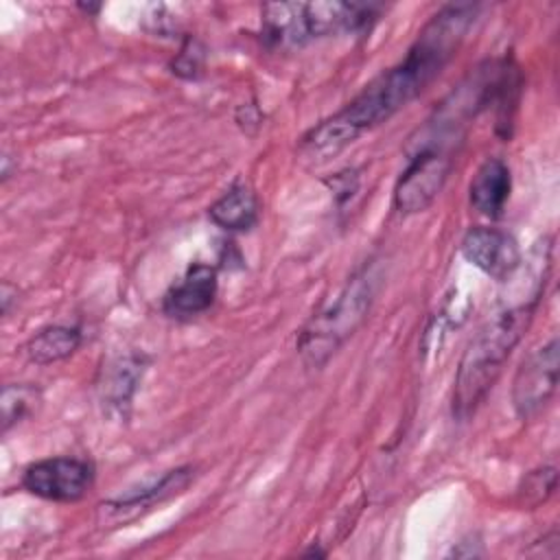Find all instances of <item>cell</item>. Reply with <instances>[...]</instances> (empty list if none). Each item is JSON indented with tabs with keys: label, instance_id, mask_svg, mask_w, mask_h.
Instances as JSON below:
<instances>
[{
	"label": "cell",
	"instance_id": "obj_1",
	"mask_svg": "<svg viewBox=\"0 0 560 560\" xmlns=\"http://www.w3.org/2000/svg\"><path fill=\"white\" fill-rule=\"evenodd\" d=\"M477 9L470 2L442 7L418 33L405 59L368 83L337 114L308 129L302 136L300 151L313 162L335 158L361 133L385 122L411 103L455 57L475 22Z\"/></svg>",
	"mask_w": 560,
	"mask_h": 560
},
{
	"label": "cell",
	"instance_id": "obj_2",
	"mask_svg": "<svg viewBox=\"0 0 560 560\" xmlns=\"http://www.w3.org/2000/svg\"><path fill=\"white\" fill-rule=\"evenodd\" d=\"M542 293L523 295L497 311L468 341L453 383V416L468 420L501 376L512 350L529 328Z\"/></svg>",
	"mask_w": 560,
	"mask_h": 560
},
{
	"label": "cell",
	"instance_id": "obj_3",
	"mask_svg": "<svg viewBox=\"0 0 560 560\" xmlns=\"http://www.w3.org/2000/svg\"><path fill=\"white\" fill-rule=\"evenodd\" d=\"M378 269L365 262L300 330L298 354L308 368H322L363 324L378 291Z\"/></svg>",
	"mask_w": 560,
	"mask_h": 560
},
{
	"label": "cell",
	"instance_id": "obj_4",
	"mask_svg": "<svg viewBox=\"0 0 560 560\" xmlns=\"http://www.w3.org/2000/svg\"><path fill=\"white\" fill-rule=\"evenodd\" d=\"M424 133V131H422ZM429 136V133H424ZM453 166L451 142L433 136L422 138L407 168L400 173L394 188V206L400 214H416L427 210L440 195Z\"/></svg>",
	"mask_w": 560,
	"mask_h": 560
},
{
	"label": "cell",
	"instance_id": "obj_5",
	"mask_svg": "<svg viewBox=\"0 0 560 560\" xmlns=\"http://www.w3.org/2000/svg\"><path fill=\"white\" fill-rule=\"evenodd\" d=\"M558 337H551L523 359L512 381V407L521 420L536 418L549 405L558 387Z\"/></svg>",
	"mask_w": 560,
	"mask_h": 560
},
{
	"label": "cell",
	"instance_id": "obj_6",
	"mask_svg": "<svg viewBox=\"0 0 560 560\" xmlns=\"http://www.w3.org/2000/svg\"><path fill=\"white\" fill-rule=\"evenodd\" d=\"M94 483V466L81 457H48L31 464L22 475L26 492L55 501L74 503L81 501Z\"/></svg>",
	"mask_w": 560,
	"mask_h": 560
},
{
	"label": "cell",
	"instance_id": "obj_7",
	"mask_svg": "<svg viewBox=\"0 0 560 560\" xmlns=\"http://www.w3.org/2000/svg\"><path fill=\"white\" fill-rule=\"evenodd\" d=\"M462 256L494 280H510L523 265L516 238L499 228L475 225L462 238Z\"/></svg>",
	"mask_w": 560,
	"mask_h": 560
},
{
	"label": "cell",
	"instance_id": "obj_8",
	"mask_svg": "<svg viewBox=\"0 0 560 560\" xmlns=\"http://www.w3.org/2000/svg\"><path fill=\"white\" fill-rule=\"evenodd\" d=\"M192 479L190 466H179L175 470L164 472L153 483L127 490L125 494H118L114 499H107L98 505V521L103 527L109 525H127L151 510V505L166 501L168 497L186 490V486Z\"/></svg>",
	"mask_w": 560,
	"mask_h": 560
},
{
	"label": "cell",
	"instance_id": "obj_9",
	"mask_svg": "<svg viewBox=\"0 0 560 560\" xmlns=\"http://www.w3.org/2000/svg\"><path fill=\"white\" fill-rule=\"evenodd\" d=\"M217 269L206 262H195L164 293L162 311L175 319H188L208 311L217 298Z\"/></svg>",
	"mask_w": 560,
	"mask_h": 560
},
{
	"label": "cell",
	"instance_id": "obj_10",
	"mask_svg": "<svg viewBox=\"0 0 560 560\" xmlns=\"http://www.w3.org/2000/svg\"><path fill=\"white\" fill-rule=\"evenodd\" d=\"M147 359L142 354H122L112 359L101 374L98 394L103 407L116 418H125L138 383L142 381Z\"/></svg>",
	"mask_w": 560,
	"mask_h": 560
},
{
	"label": "cell",
	"instance_id": "obj_11",
	"mask_svg": "<svg viewBox=\"0 0 560 560\" xmlns=\"http://www.w3.org/2000/svg\"><path fill=\"white\" fill-rule=\"evenodd\" d=\"M512 175L503 160L488 158L475 173L470 182V203L472 208L490 219H499L510 199Z\"/></svg>",
	"mask_w": 560,
	"mask_h": 560
},
{
	"label": "cell",
	"instance_id": "obj_12",
	"mask_svg": "<svg viewBox=\"0 0 560 560\" xmlns=\"http://www.w3.org/2000/svg\"><path fill=\"white\" fill-rule=\"evenodd\" d=\"M208 217L214 225L228 232H247L258 219L256 195L245 184H234L208 208Z\"/></svg>",
	"mask_w": 560,
	"mask_h": 560
},
{
	"label": "cell",
	"instance_id": "obj_13",
	"mask_svg": "<svg viewBox=\"0 0 560 560\" xmlns=\"http://www.w3.org/2000/svg\"><path fill=\"white\" fill-rule=\"evenodd\" d=\"M81 346V330L77 326H46L37 330L24 346L26 357L37 365H48L74 354Z\"/></svg>",
	"mask_w": 560,
	"mask_h": 560
},
{
	"label": "cell",
	"instance_id": "obj_14",
	"mask_svg": "<svg viewBox=\"0 0 560 560\" xmlns=\"http://www.w3.org/2000/svg\"><path fill=\"white\" fill-rule=\"evenodd\" d=\"M42 402V392L33 385H4L2 387V433L13 424L28 418Z\"/></svg>",
	"mask_w": 560,
	"mask_h": 560
},
{
	"label": "cell",
	"instance_id": "obj_15",
	"mask_svg": "<svg viewBox=\"0 0 560 560\" xmlns=\"http://www.w3.org/2000/svg\"><path fill=\"white\" fill-rule=\"evenodd\" d=\"M556 481H558V472L553 466H542V468L532 470L518 488V505L523 510L538 508L553 494Z\"/></svg>",
	"mask_w": 560,
	"mask_h": 560
},
{
	"label": "cell",
	"instance_id": "obj_16",
	"mask_svg": "<svg viewBox=\"0 0 560 560\" xmlns=\"http://www.w3.org/2000/svg\"><path fill=\"white\" fill-rule=\"evenodd\" d=\"M203 61H206L203 44L195 37H186L179 52L171 61V72L182 79H197L203 70Z\"/></svg>",
	"mask_w": 560,
	"mask_h": 560
},
{
	"label": "cell",
	"instance_id": "obj_17",
	"mask_svg": "<svg viewBox=\"0 0 560 560\" xmlns=\"http://www.w3.org/2000/svg\"><path fill=\"white\" fill-rule=\"evenodd\" d=\"M13 295H18V289L15 287H11L9 282H2V313L7 315L9 313V308H11V298Z\"/></svg>",
	"mask_w": 560,
	"mask_h": 560
}]
</instances>
